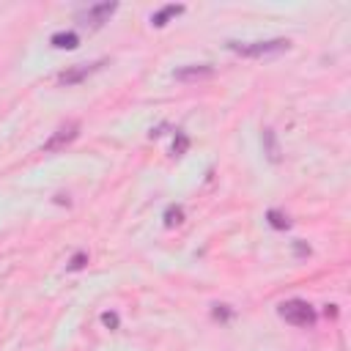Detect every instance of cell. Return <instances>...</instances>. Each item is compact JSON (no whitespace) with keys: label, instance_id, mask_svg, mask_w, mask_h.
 <instances>
[{"label":"cell","instance_id":"cell-9","mask_svg":"<svg viewBox=\"0 0 351 351\" xmlns=\"http://www.w3.org/2000/svg\"><path fill=\"white\" fill-rule=\"evenodd\" d=\"M263 143H266L269 159H271V162H277V159H280V148H277V140H274V132H271V129H266V132H263Z\"/></svg>","mask_w":351,"mask_h":351},{"label":"cell","instance_id":"cell-13","mask_svg":"<svg viewBox=\"0 0 351 351\" xmlns=\"http://www.w3.org/2000/svg\"><path fill=\"white\" fill-rule=\"evenodd\" d=\"M101 321H104L110 329H115V326H118V315H115V313H104V315H101Z\"/></svg>","mask_w":351,"mask_h":351},{"label":"cell","instance_id":"cell-8","mask_svg":"<svg viewBox=\"0 0 351 351\" xmlns=\"http://www.w3.org/2000/svg\"><path fill=\"white\" fill-rule=\"evenodd\" d=\"M77 44H80V38L71 30H63V33H55L52 36V47H58V49H74Z\"/></svg>","mask_w":351,"mask_h":351},{"label":"cell","instance_id":"cell-6","mask_svg":"<svg viewBox=\"0 0 351 351\" xmlns=\"http://www.w3.org/2000/svg\"><path fill=\"white\" fill-rule=\"evenodd\" d=\"M211 74H214V66H211V63H192V66L176 69V80H184V82H189V80H203V77H211Z\"/></svg>","mask_w":351,"mask_h":351},{"label":"cell","instance_id":"cell-7","mask_svg":"<svg viewBox=\"0 0 351 351\" xmlns=\"http://www.w3.org/2000/svg\"><path fill=\"white\" fill-rule=\"evenodd\" d=\"M181 11H184V5H173V3H170V5H162V8H159L154 16H151V22H154L156 27H162V25H167V19L178 16Z\"/></svg>","mask_w":351,"mask_h":351},{"label":"cell","instance_id":"cell-2","mask_svg":"<svg viewBox=\"0 0 351 351\" xmlns=\"http://www.w3.org/2000/svg\"><path fill=\"white\" fill-rule=\"evenodd\" d=\"M280 318H285L293 326H310L315 321V310L304 299H288L280 304Z\"/></svg>","mask_w":351,"mask_h":351},{"label":"cell","instance_id":"cell-12","mask_svg":"<svg viewBox=\"0 0 351 351\" xmlns=\"http://www.w3.org/2000/svg\"><path fill=\"white\" fill-rule=\"evenodd\" d=\"M85 266V252H77L74 258H71V263H69V269L74 271V269H82Z\"/></svg>","mask_w":351,"mask_h":351},{"label":"cell","instance_id":"cell-4","mask_svg":"<svg viewBox=\"0 0 351 351\" xmlns=\"http://www.w3.org/2000/svg\"><path fill=\"white\" fill-rule=\"evenodd\" d=\"M77 134H80V121H66V123L58 126V129L52 132V137L44 143V151H60V148H66Z\"/></svg>","mask_w":351,"mask_h":351},{"label":"cell","instance_id":"cell-1","mask_svg":"<svg viewBox=\"0 0 351 351\" xmlns=\"http://www.w3.org/2000/svg\"><path fill=\"white\" fill-rule=\"evenodd\" d=\"M228 49L244 55V58H263V55H280L291 47L288 38H269V41H228Z\"/></svg>","mask_w":351,"mask_h":351},{"label":"cell","instance_id":"cell-11","mask_svg":"<svg viewBox=\"0 0 351 351\" xmlns=\"http://www.w3.org/2000/svg\"><path fill=\"white\" fill-rule=\"evenodd\" d=\"M269 222H271L274 228H288V225H291L288 217H282L280 211H269Z\"/></svg>","mask_w":351,"mask_h":351},{"label":"cell","instance_id":"cell-10","mask_svg":"<svg viewBox=\"0 0 351 351\" xmlns=\"http://www.w3.org/2000/svg\"><path fill=\"white\" fill-rule=\"evenodd\" d=\"M181 222H184V208L181 206H170L165 211V225L173 228V225H181Z\"/></svg>","mask_w":351,"mask_h":351},{"label":"cell","instance_id":"cell-5","mask_svg":"<svg viewBox=\"0 0 351 351\" xmlns=\"http://www.w3.org/2000/svg\"><path fill=\"white\" fill-rule=\"evenodd\" d=\"M104 63H107V60H96V63H77V66H71V69L60 71V74H58V82H60V85H77V82H82L85 77H90L93 71H99Z\"/></svg>","mask_w":351,"mask_h":351},{"label":"cell","instance_id":"cell-3","mask_svg":"<svg viewBox=\"0 0 351 351\" xmlns=\"http://www.w3.org/2000/svg\"><path fill=\"white\" fill-rule=\"evenodd\" d=\"M115 3H93V5H88L85 11H80L77 14V19H80V25H85V27H101L112 14H115Z\"/></svg>","mask_w":351,"mask_h":351}]
</instances>
